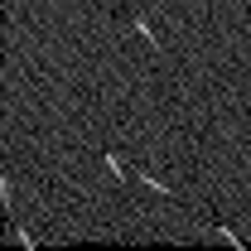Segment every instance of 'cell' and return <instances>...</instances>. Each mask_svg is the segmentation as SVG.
Masks as SVG:
<instances>
[{
	"label": "cell",
	"mask_w": 251,
	"mask_h": 251,
	"mask_svg": "<svg viewBox=\"0 0 251 251\" xmlns=\"http://www.w3.org/2000/svg\"><path fill=\"white\" fill-rule=\"evenodd\" d=\"M130 34H140V39H145V44H150L155 53H164V34H159L155 25L145 20V15H135V20H130Z\"/></svg>",
	"instance_id": "6da1fadb"
},
{
	"label": "cell",
	"mask_w": 251,
	"mask_h": 251,
	"mask_svg": "<svg viewBox=\"0 0 251 251\" xmlns=\"http://www.w3.org/2000/svg\"><path fill=\"white\" fill-rule=\"evenodd\" d=\"M135 184L145 188V193H155V198H179L174 184H164V179H155V174H140V169H135Z\"/></svg>",
	"instance_id": "7a4b0ae2"
},
{
	"label": "cell",
	"mask_w": 251,
	"mask_h": 251,
	"mask_svg": "<svg viewBox=\"0 0 251 251\" xmlns=\"http://www.w3.org/2000/svg\"><path fill=\"white\" fill-rule=\"evenodd\" d=\"M0 213H5V222L15 218V179L10 174H0Z\"/></svg>",
	"instance_id": "3957f363"
},
{
	"label": "cell",
	"mask_w": 251,
	"mask_h": 251,
	"mask_svg": "<svg viewBox=\"0 0 251 251\" xmlns=\"http://www.w3.org/2000/svg\"><path fill=\"white\" fill-rule=\"evenodd\" d=\"M208 237H213V242H232V247H237V251L247 247V237H242V232H237V227H232V222H218V227H213V232H208Z\"/></svg>",
	"instance_id": "277c9868"
},
{
	"label": "cell",
	"mask_w": 251,
	"mask_h": 251,
	"mask_svg": "<svg viewBox=\"0 0 251 251\" xmlns=\"http://www.w3.org/2000/svg\"><path fill=\"white\" fill-rule=\"evenodd\" d=\"M5 237H10V242H20L25 251H39V237H34V232H25L15 218H10V227H5Z\"/></svg>",
	"instance_id": "5b68a950"
}]
</instances>
